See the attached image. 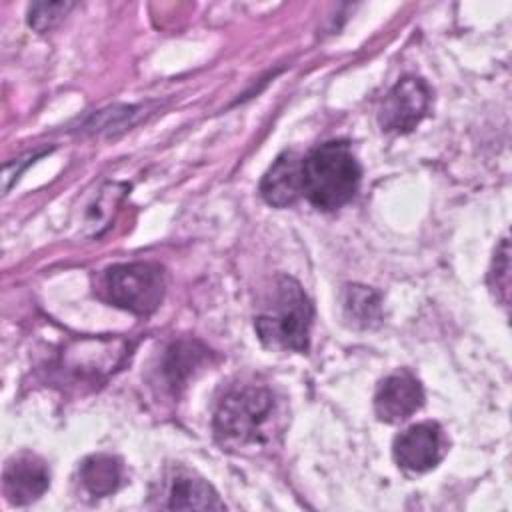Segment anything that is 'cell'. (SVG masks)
<instances>
[{
    "label": "cell",
    "instance_id": "12",
    "mask_svg": "<svg viewBox=\"0 0 512 512\" xmlns=\"http://www.w3.org/2000/svg\"><path fill=\"white\" fill-rule=\"evenodd\" d=\"M80 480L92 496H110L122 484V462L110 454H92L80 464Z\"/></svg>",
    "mask_w": 512,
    "mask_h": 512
},
{
    "label": "cell",
    "instance_id": "10",
    "mask_svg": "<svg viewBox=\"0 0 512 512\" xmlns=\"http://www.w3.org/2000/svg\"><path fill=\"white\" fill-rule=\"evenodd\" d=\"M166 508L170 510H224L216 490L202 478L176 472L166 490Z\"/></svg>",
    "mask_w": 512,
    "mask_h": 512
},
{
    "label": "cell",
    "instance_id": "5",
    "mask_svg": "<svg viewBox=\"0 0 512 512\" xmlns=\"http://www.w3.org/2000/svg\"><path fill=\"white\" fill-rule=\"evenodd\" d=\"M430 108V88L418 76H404L384 96L378 122L388 134L412 132Z\"/></svg>",
    "mask_w": 512,
    "mask_h": 512
},
{
    "label": "cell",
    "instance_id": "6",
    "mask_svg": "<svg viewBox=\"0 0 512 512\" xmlns=\"http://www.w3.org/2000/svg\"><path fill=\"white\" fill-rule=\"evenodd\" d=\"M446 436L438 422L412 424L394 438L392 454L400 468L408 472H428L446 454Z\"/></svg>",
    "mask_w": 512,
    "mask_h": 512
},
{
    "label": "cell",
    "instance_id": "3",
    "mask_svg": "<svg viewBox=\"0 0 512 512\" xmlns=\"http://www.w3.org/2000/svg\"><path fill=\"white\" fill-rule=\"evenodd\" d=\"M276 400L266 386L244 384L230 390L214 412V434L228 448L262 446L272 432Z\"/></svg>",
    "mask_w": 512,
    "mask_h": 512
},
{
    "label": "cell",
    "instance_id": "11",
    "mask_svg": "<svg viewBox=\"0 0 512 512\" xmlns=\"http://www.w3.org/2000/svg\"><path fill=\"white\" fill-rule=\"evenodd\" d=\"M210 352L196 340L174 342L164 356V376L172 390L186 386L188 378L208 360Z\"/></svg>",
    "mask_w": 512,
    "mask_h": 512
},
{
    "label": "cell",
    "instance_id": "2",
    "mask_svg": "<svg viewBox=\"0 0 512 512\" xmlns=\"http://www.w3.org/2000/svg\"><path fill=\"white\" fill-rule=\"evenodd\" d=\"M312 304L290 276H278L268 302L254 320L260 342L268 348L306 352L310 344Z\"/></svg>",
    "mask_w": 512,
    "mask_h": 512
},
{
    "label": "cell",
    "instance_id": "15",
    "mask_svg": "<svg viewBox=\"0 0 512 512\" xmlns=\"http://www.w3.org/2000/svg\"><path fill=\"white\" fill-rule=\"evenodd\" d=\"M510 250L508 240L500 242V248L494 254L492 268H490V288L496 292V298L508 306V292H510Z\"/></svg>",
    "mask_w": 512,
    "mask_h": 512
},
{
    "label": "cell",
    "instance_id": "1",
    "mask_svg": "<svg viewBox=\"0 0 512 512\" xmlns=\"http://www.w3.org/2000/svg\"><path fill=\"white\" fill-rule=\"evenodd\" d=\"M360 164L346 140H330L302 160V194L320 210L348 204L360 186Z\"/></svg>",
    "mask_w": 512,
    "mask_h": 512
},
{
    "label": "cell",
    "instance_id": "14",
    "mask_svg": "<svg viewBox=\"0 0 512 512\" xmlns=\"http://www.w3.org/2000/svg\"><path fill=\"white\" fill-rule=\"evenodd\" d=\"M70 8H72V2H34L28 8V24L36 32L44 34L52 30L66 16Z\"/></svg>",
    "mask_w": 512,
    "mask_h": 512
},
{
    "label": "cell",
    "instance_id": "8",
    "mask_svg": "<svg viewBox=\"0 0 512 512\" xmlns=\"http://www.w3.org/2000/svg\"><path fill=\"white\" fill-rule=\"evenodd\" d=\"M2 480L8 502L24 506L38 500L48 490L50 470L40 456L20 452L6 462Z\"/></svg>",
    "mask_w": 512,
    "mask_h": 512
},
{
    "label": "cell",
    "instance_id": "9",
    "mask_svg": "<svg viewBox=\"0 0 512 512\" xmlns=\"http://www.w3.org/2000/svg\"><path fill=\"white\" fill-rule=\"evenodd\" d=\"M302 194V158L286 150L260 180V196L274 208L292 206Z\"/></svg>",
    "mask_w": 512,
    "mask_h": 512
},
{
    "label": "cell",
    "instance_id": "4",
    "mask_svg": "<svg viewBox=\"0 0 512 512\" xmlns=\"http://www.w3.org/2000/svg\"><path fill=\"white\" fill-rule=\"evenodd\" d=\"M106 300L138 316L152 314L164 298V270L154 262L116 264L104 272Z\"/></svg>",
    "mask_w": 512,
    "mask_h": 512
},
{
    "label": "cell",
    "instance_id": "13",
    "mask_svg": "<svg viewBox=\"0 0 512 512\" xmlns=\"http://www.w3.org/2000/svg\"><path fill=\"white\" fill-rule=\"evenodd\" d=\"M342 308L346 320L358 328H372L382 320L380 294L368 286L348 284L342 292Z\"/></svg>",
    "mask_w": 512,
    "mask_h": 512
},
{
    "label": "cell",
    "instance_id": "7",
    "mask_svg": "<svg viewBox=\"0 0 512 512\" xmlns=\"http://www.w3.org/2000/svg\"><path fill=\"white\" fill-rule=\"evenodd\" d=\"M424 404V390L408 370L386 376L374 394V412L382 422L398 424L418 412Z\"/></svg>",
    "mask_w": 512,
    "mask_h": 512
}]
</instances>
